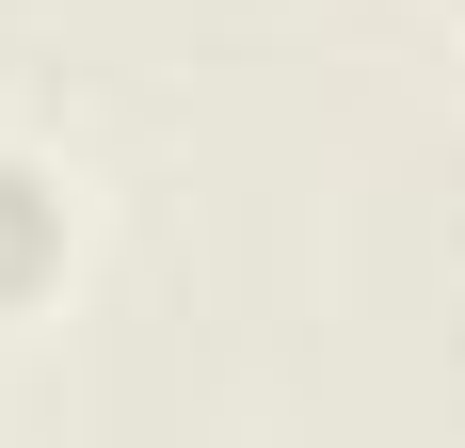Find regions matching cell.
I'll list each match as a JSON object with an SVG mask.
<instances>
[{
	"mask_svg": "<svg viewBox=\"0 0 465 448\" xmlns=\"http://www.w3.org/2000/svg\"><path fill=\"white\" fill-rule=\"evenodd\" d=\"M64 257H81V209H64V177L0 144V320H33L48 288H64Z\"/></svg>",
	"mask_w": 465,
	"mask_h": 448,
	"instance_id": "cell-1",
	"label": "cell"
}]
</instances>
